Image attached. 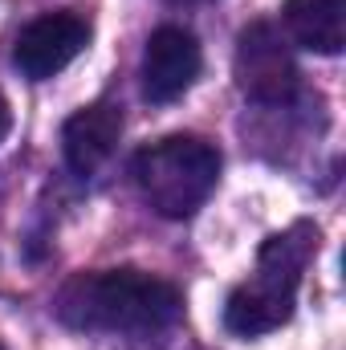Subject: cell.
Segmentation results:
<instances>
[{"label":"cell","instance_id":"cell-1","mask_svg":"<svg viewBox=\"0 0 346 350\" xmlns=\"http://www.w3.org/2000/svg\"><path fill=\"white\" fill-rule=\"evenodd\" d=\"M53 310L74 330L155 334L179 322L183 297L163 277H151L139 269H106V273H78L57 293Z\"/></svg>","mask_w":346,"mask_h":350},{"label":"cell","instance_id":"cell-2","mask_svg":"<svg viewBox=\"0 0 346 350\" xmlns=\"http://www.w3.org/2000/svg\"><path fill=\"white\" fill-rule=\"evenodd\" d=\"M318 237H322L318 224L297 220L293 228H285L261 245L253 277L245 285H237L224 306V326L232 334L257 338V334H269L289 322L302 273H306L310 257L318 253Z\"/></svg>","mask_w":346,"mask_h":350},{"label":"cell","instance_id":"cell-3","mask_svg":"<svg viewBox=\"0 0 346 350\" xmlns=\"http://www.w3.org/2000/svg\"><path fill=\"white\" fill-rule=\"evenodd\" d=\"M139 196L168 220H183L216 191L220 151L200 135H168L143 147L131 163Z\"/></svg>","mask_w":346,"mask_h":350},{"label":"cell","instance_id":"cell-4","mask_svg":"<svg viewBox=\"0 0 346 350\" xmlns=\"http://www.w3.org/2000/svg\"><path fill=\"white\" fill-rule=\"evenodd\" d=\"M232 74H237L241 94L261 106H285L297 94V62H293L285 37L269 21H253L241 33Z\"/></svg>","mask_w":346,"mask_h":350},{"label":"cell","instance_id":"cell-5","mask_svg":"<svg viewBox=\"0 0 346 350\" xmlns=\"http://www.w3.org/2000/svg\"><path fill=\"white\" fill-rule=\"evenodd\" d=\"M86 45H90V21L74 8H62V12H45V16H37L33 25L21 29L12 62L29 82H45V78H57Z\"/></svg>","mask_w":346,"mask_h":350},{"label":"cell","instance_id":"cell-6","mask_svg":"<svg viewBox=\"0 0 346 350\" xmlns=\"http://www.w3.org/2000/svg\"><path fill=\"white\" fill-rule=\"evenodd\" d=\"M200 66H204V53H200V41L179 29V25H163L151 33L147 49H143V94L147 102H175L183 98L191 82L200 78Z\"/></svg>","mask_w":346,"mask_h":350},{"label":"cell","instance_id":"cell-7","mask_svg":"<svg viewBox=\"0 0 346 350\" xmlns=\"http://www.w3.org/2000/svg\"><path fill=\"white\" fill-rule=\"evenodd\" d=\"M122 135V106L114 98H98L82 106L66 126H62V151L66 163L78 175H94L118 147Z\"/></svg>","mask_w":346,"mask_h":350},{"label":"cell","instance_id":"cell-8","mask_svg":"<svg viewBox=\"0 0 346 350\" xmlns=\"http://www.w3.org/2000/svg\"><path fill=\"white\" fill-rule=\"evenodd\" d=\"M281 21L289 37L322 57L343 53L346 45V0H285Z\"/></svg>","mask_w":346,"mask_h":350},{"label":"cell","instance_id":"cell-9","mask_svg":"<svg viewBox=\"0 0 346 350\" xmlns=\"http://www.w3.org/2000/svg\"><path fill=\"white\" fill-rule=\"evenodd\" d=\"M8 126H12V110H8V102H4V94H0V139L8 135Z\"/></svg>","mask_w":346,"mask_h":350},{"label":"cell","instance_id":"cell-10","mask_svg":"<svg viewBox=\"0 0 346 350\" xmlns=\"http://www.w3.org/2000/svg\"><path fill=\"white\" fill-rule=\"evenodd\" d=\"M172 4H200V0H172Z\"/></svg>","mask_w":346,"mask_h":350},{"label":"cell","instance_id":"cell-11","mask_svg":"<svg viewBox=\"0 0 346 350\" xmlns=\"http://www.w3.org/2000/svg\"><path fill=\"white\" fill-rule=\"evenodd\" d=\"M0 350H4V347H0Z\"/></svg>","mask_w":346,"mask_h":350}]
</instances>
